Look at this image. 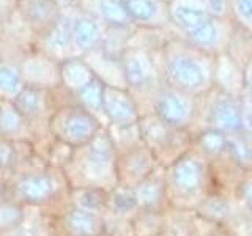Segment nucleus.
Returning a JSON list of instances; mask_svg holds the SVG:
<instances>
[{
	"instance_id": "nucleus-1",
	"label": "nucleus",
	"mask_w": 252,
	"mask_h": 236,
	"mask_svg": "<svg viewBox=\"0 0 252 236\" xmlns=\"http://www.w3.org/2000/svg\"><path fill=\"white\" fill-rule=\"evenodd\" d=\"M118 151L109 132H99L93 140L74 148L65 165V177L69 187H99L112 191L117 179Z\"/></svg>"
},
{
	"instance_id": "nucleus-2",
	"label": "nucleus",
	"mask_w": 252,
	"mask_h": 236,
	"mask_svg": "<svg viewBox=\"0 0 252 236\" xmlns=\"http://www.w3.org/2000/svg\"><path fill=\"white\" fill-rule=\"evenodd\" d=\"M164 169L169 209L195 211L211 192L210 161L194 147Z\"/></svg>"
},
{
	"instance_id": "nucleus-3",
	"label": "nucleus",
	"mask_w": 252,
	"mask_h": 236,
	"mask_svg": "<svg viewBox=\"0 0 252 236\" xmlns=\"http://www.w3.org/2000/svg\"><path fill=\"white\" fill-rule=\"evenodd\" d=\"M142 142L152 149L162 167L178 161L194 147V134L188 129H177L165 124L155 114L139 120Z\"/></svg>"
},
{
	"instance_id": "nucleus-4",
	"label": "nucleus",
	"mask_w": 252,
	"mask_h": 236,
	"mask_svg": "<svg viewBox=\"0 0 252 236\" xmlns=\"http://www.w3.org/2000/svg\"><path fill=\"white\" fill-rule=\"evenodd\" d=\"M189 98L191 94L177 88H164L156 94L153 114L172 128L192 131L195 123V107Z\"/></svg>"
},
{
	"instance_id": "nucleus-5",
	"label": "nucleus",
	"mask_w": 252,
	"mask_h": 236,
	"mask_svg": "<svg viewBox=\"0 0 252 236\" xmlns=\"http://www.w3.org/2000/svg\"><path fill=\"white\" fill-rule=\"evenodd\" d=\"M158 167H159V162L145 144L123 149L117 157L118 186L134 189L148 175H152Z\"/></svg>"
},
{
	"instance_id": "nucleus-6",
	"label": "nucleus",
	"mask_w": 252,
	"mask_h": 236,
	"mask_svg": "<svg viewBox=\"0 0 252 236\" xmlns=\"http://www.w3.org/2000/svg\"><path fill=\"white\" fill-rule=\"evenodd\" d=\"M243 123H244V104H241L232 94L220 93L211 102L207 120L203 121L200 129H216L227 134V136H232V134L241 132Z\"/></svg>"
},
{
	"instance_id": "nucleus-7",
	"label": "nucleus",
	"mask_w": 252,
	"mask_h": 236,
	"mask_svg": "<svg viewBox=\"0 0 252 236\" xmlns=\"http://www.w3.org/2000/svg\"><path fill=\"white\" fill-rule=\"evenodd\" d=\"M167 77L177 90L188 94H195L207 87V71L195 59L186 55H177L169 60Z\"/></svg>"
},
{
	"instance_id": "nucleus-8",
	"label": "nucleus",
	"mask_w": 252,
	"mask_h": 236,
	"mask_svg": "<svg viewBox=\"0 0 252 236\" xmlns=\"http://www.w3.org/2000/svg\"><path fill=\"white\" fill-rule=\"evenodd\" d=\"M101 132V126L98 120L92 114L84 110H74L63 118L60 124V137L66 145L77 148L85 144Z\"/></svg>"
},
{
	"instance_id": "nucleus-9",
	"label": "nucleus",
	"mask_w": 252,
	"mask_h": 236,
	"mask_svg": "<svg viewBox=\"0 0 252 236\" xmlns=\"http://www.w3.org/2000/svg\"><path fill=\"white\" fill-rule=\"evenodd\" d=\"M134 194L142 209L167 211V192H165V169L159 165L152 175L134 187Z\"/></svg>"
},
{
	"instance_id": "nucleus-10",
	"label": "nucleus",
	"mask_w": 252,
	"mask_h": 236,
	"mask_svg": "<svg viewBox=\"0 0 252 236\" xmlns=\"http://www.w3.org/2000/svg\"><path fill=\"white\" fill-rule=\"evenodd\" d=\"M104 114L112 126H129L137 124L140 115L134 101L118 90H104Z\"/></svg>"
},
{
	"instance_id": "nucleus-11",
	"label": "nucleus",
	"mask_w": 252,
	"mask_h": 236,
	"mask_svg": "<svg viewBox=\"0 0 252 236\" xmlns=\"http://www.w3.org/2000/svg\"><path fill=\"white\" fill-rule=\"evenodd\" d=\"M240 203L236 202L233 195L220 194V192H210L202 203L199 205V208L195 209V212L200 217L211 220L215 224L227 225L232 220V217L238 212Z\"/></svg>"
},
{
	"instance_id": "nucleus-12",
	"label": "nucleus",
	"mask_w": 252,
	"mask_h": 236,
	"mask_svg": "<svg viewBox=\"0 0 252 236\" xmlns=\"http://www.w3.org/2000/svg\"><path fill=\"white\" fill-rule=\"evenodd\" d=\"M63 227L66 236H102L104 216L69 206L63 216Z\"/></svg>"
},
{
	"instance_id": "nucleus-13",
	"label": "nucleus",
	"mask_w": 252,
	"mask_h": 236,
	"mask_svg": "<svg viewBox=\"0 0 252 236\" xmlns=\"http://www.w3.org/2000/svg\"><path fill=\"white\" fill-rule=\"evenodd\" d=\"M60 186H69L68 179H59L51 173H35L30 175L19 184V191L24 197L33 202H43L54 197ZM71 189V187H69Z\"/></svg>"
},
{
	"instance_id": "nucleus-14",
	"label": "nucleus",
	"mask_w": 252,
	"mask_h": 236,
	"mask_svg": "<svg viewBox=\"0 0 252 236\" xmlns=\"http://www.w3.org/2000/svg\"><path fill=\"white\" fill-rule=\"evenodd\" d=\"M71 206L104 216L109 205V191L99 187H74L69 189Z\"/></svg>"
},
{
	"instance_id": "nucleus-15",
	"label": "nucleus",
	"mask_w": 252,
	"mask_h": 236,
	"mask_svg": "<svg viewBox=\"0 0 252 236\" xmlns=\"http://www.w3.org/2000/svg\"><path fill=\"white\" fill-rule=\"evenodd\" d=\"M228 136L216 129H200L194 132V148L208 161H218L227 156Z\"/></svg>"
},
{
	"instance_id": "nucleus-16",
	"label": "nucleus",
	"mask_w": 252,
	"mask_h": 236,
	"mask_svg": "<svg viewBox=\"0 0 252 236\" xmlns=\"http://www.w3.org/2000/svg\"><path fill=\"white\" fill-rule=\"evenodd\" d=\"M136 236H159L167 228V214L159 209H139L131 219Z\"/></svg>"
},
{
	"instance_id": "nucleus-17",
	"label": "nucleus",
	"mask_w": 252,
	"mask_h": 236,
	"mask_svg": "<svg viewBox=\"0 0 252 236\" xmlns=\"http://www.w3.org/2000/svg\"><path fill=\"white\" fill-rule=\"evenodd\" d=\"M139 203L134 194V189L115 186L112 191H109V205L107 212L117 217L132 219L139 211Z\"/></svg>"
},
{
	"instance_id": "nucleus-18",
	"label": "nucleus",
	"mask_w": 252,
	"mask_h": 236,
	"mask_svg": "<svg viewBox=\"0 0 252 236\" xmlns=\"http://www.w3.org/2000/svg\"><path fill=\"white\" fill-rule=\"evenodd\" d=\"M167 228L165 233L170 236H192L195 211H177L167 209Z\"/></svg>"
},
{
	"instance_id": "nucleus-19",
	"label": "nucleus",
	"mask_w": 252,
	"mask_h": 236,
	"mask_svg": "<svg viewBox=\"0 0 252 236\" xmlns=\"http://www.w3.org/2000/svg\"><path fill=\"white\" fill-rule=\"evenodd\" d=\"M125 76L126 82H128L134 88H144L148 84V69L145 63L137 57H131L125 63Z\"/></svg>"
},
{
	"instance_id": "nucleus-20",
	"label": "nucleus",
	"mask_w": 252,
	"mask_h": 236,
	"mask_svg": "<svg viewBox=\"0 0 252 236\" xmlns=\"http://www.w3.org/2000/svg\"><path fill=\"white\" fill-rule=\"evenodd\" d=\"M99 31L96 24L89 19H79L74 26V39L79 47L89 49L94 43L98 41Z\"/></svg>"
},
{
	"instance_id": "nucleus-21",
	"label": "nucleus",
	"mask_w": 252,
	"mask_h": 236,
	"mask_svg": "<svg viewBox=\"0 0 252 236\" xmlns=\"http://www.w3.org/2000/svg\"><path fill=\"white\" fill-rule=\"evenodd\" d=\"M79 94H81L84 104L90 110H94V112L102 110L104 112V109H102V104H104V88H102L96 79H92L85 87H82L79 90Z\"/></svg>"
},
{
	"instance_id": "nucleus-22",
	"label": "nucleus",
	"mask_w": 252,
	"mask_h": 236,
	"mask_svg": "<svg viewBox=\"0 0 252 236\" xmlns=\"http://www.w3.org/2000/svg\"><path fill=\"white\" fill-rule=\"evenodd\" d=\"M102 236H136L131 219L117 217L106 212L104 214V233Z\"/></svg>"
},
{
	"instance_id": "nucleus-23",
	"label": "nucleus",
	"mask_w": 252,
	"mask_h": 236,
	"mask_svg": "<svg viewBox=\"0 0 252 236\" xmlns=\"http://www.w3.org/2000/svg\"><path fill=\"white\" fill-rule=\"evenodd\" d=\"M225 227L230 236H252V211L240 208Z\"/></svg>"
},
{
	"instance_id": "nucleus-24",
	"label": "nucleus",
	"mask_w": 252,
	"mask_h": 236,
	"mask_svg": "<svg viewBox=\"0 0 252 236\" xmlns=\"http://www.w3.org/2000/svg\"><path fill=\"white\" fill-rule=\"evenodd\" d=\"M175 18H177V21L181 24V26H183L185 29H188L189 31L197 29L200 24H203L205 21H207V19H205V14L200 10H197V8H191V6H185V5L177 6Z\"/></svg>"
},
{
	"instance_id": "nucleus-25",
	"label": "nucleus",
	"mask_w": 252,
	"mask_h": 236,
	"mask_svg": "<svg viewBox=\"0 0 252 236\" xmlns=\"http://www.w3.org/2000/svg\"><path fill=\"white\" fill-rule=\"evenodd\" d=\"M233 195L241 208L252 211V170H246L243 173Z\"/></svg>"
},
{
	"instance_id": "nucleus-26",
	"label": "nucleus",
	"mask_w": 252,
	"mask_h": 236,
	"mask_svg": "<svg viewBox=\"0 0 252 236\" xmlns=\"http://www.w3.org/2000/svg\"><path fill=\"white\" fill-rule=\"evenodd\" d=\"M192 236H230V233H228L225 225L215 224V222H211V220L200 217L195 212Z\"/></svg>"
},
{
	"instance_id": "nucleus-27",
	"label": "nucleus",
	"mask_w": 252,
	"mask_h": 236,
	"mask_svg": "<svg viewBox=\"0 0 252 236\" xmlns=\"http://www.w3.org/2000/svg\"><path fill=\"white\" fill-rule=\"evenodd\" d=\"M102 16L112 24H126L128 21V10L117 0H102L101 2Z\"/></svg>"
},
{
	"instance_id": "nucleus-28",
	"label": "nucleus",
	"mask_w": 252,
	"mask_h": 236,
	"mask_svg": "<svg viewBox=\"0 0 252 236\" xmlns=\"http://www.w3.org/2000/svg\"><path fill=\"white\" fill-rule=\"evenodd\" d=\"M126 10L136 19H150L156 11L152 0H126Z\"/></svg>"
},
{
	"instance_id": "nucleus-29",
	"label": "nucleus",
	"mask_w": 252,
	"mask_h": 236,
	"mask_svg": "<svg viewBox=\"0 0 252 236\" xmlns=\"http://www.w3.org/2000/svg\"><path fill=\"white\" fill-rule=\"evenodd\" d=\"M189 36H191L197 44H200V46H210V44H213V43L216 41L218 33H216L215 26H213L211 22L205 21L197 29L189 31Z\"/></svg>"
},
{
	"instance_id": "nucleus-30",
	"label": "nucleus",
	"mask_w": 252,
	"mask_h": 236,
	"mask_svg": "<svg viewBox=\"0 0 252 236\" xmlns=\"http://www.w3.org/2000/svg\"><path fill=\"white\" fill-rule=\"evenodd\" d=\"M65 76L68 79V82L73 85V87H76L77 90H81L82 87H85L93 79L92 74L89 73V69H85L81 65H71L66 69Z\"/></svg>"
},
{
	"instance_id": "nucleus-31",
	"label": "nucleus",
	"mask_w": 252,
	"mask_h": 236,
	"mask_svg": "<svg viewBox=\"0 0 252 236\" xmlns=\"http://www.w3.org/2000/svg\"><path fill=\"white\" fill-rule=\"evenodd\" d=\"M19 87V76L14 69L3 66L0 68V88L5 91H14Z\"/></svg>"
},
{
	"instance_id": "nucleus-32",
	"label": "nucleus",
	"mask_w": 252,
	"mask_h": 236,
	"mask_svg": "<svg viewBox=\"0 0 252 236\" xmlns=\"http://www.w3.org/2000/svg\"><path fill=\"white\" fill-rule=\"evenodd\" d=\"M19 104L24 110L27 112H36L39 107V96L35 91H26L24 94H21L19 98Z\"/></svg>"
},
{
	"instance_id": "nucleus-33",
	"label": "nucleus",
	"mask_w": 252,
	"mask_h": 236,
	"mask_svg": "<svg viewBox=\"0 0 252 236\" xmlns=\"http://www.w3.org/2000/svg\"><path fill=\"white\" fill-rule=\"evenodd\" d=\"M0 121H2V126H5V128L14 129L16 126H18V115L11 112V110H5L2 114V118H0Z\"/></svg>"
},
{
	"instance_id": "nucleus-34",
	"label": "nucleus",
	"mask_w": 252,
	"mask_h": 236,
	"mask_svg": "<svg viewBox=\"0 0 252 236\" xmlns=\"http://www.w3.org/2000/svg\"><path fill=\"white\" fill-rule=\"evenodd\" d=\"M236 8L244 18H252V0H236Z\"/></svg>"
},
{
	"instance_id": "nucleus-35",
	"label": "nucleus",
	"mask_w": 252,
	"mask_h": 236,
	"mask_svg": "<svg viewBox=\"0 0 252 236\" xmlns=\"http://www.w3.org/2000/svg\"><path fill=\"white\" fill-rule=\"evenodd\" d=\"M208 6L213 13L220 14L224 11V0H208Z\"/></svg>"
},
{
	"instance_id": "nucleus-36",
	"label": "nucleus",
	"mask_w": 252,
	"mask_h": 236,
	"mask_svg": "<svg viewBox=\"0 0 252 236\" xmlns=\"http://www.w3.org/2000/svg\"><path fill=\"white\" fill-rule=\"evenodd\" d=\"M246 87H248V93H249V102L252 106V68L248 71V74H246Z\"/></svg>"
},
{
	"instance_id": "nucleus-37",
	"label": "nucleus",
	"mask_w": 252,
	"mask_h": 236,
	"mask_svg": "<svg viewBox=\"0 0 252 236\" xmlns=\"http://www.w3.org/2000/svg\"><path fill=\"white\" fill-rule=\"evenodd\" d=\"M159 236H170L169 233H162V235H159Z\"/></svg>"
}]
</instances>
